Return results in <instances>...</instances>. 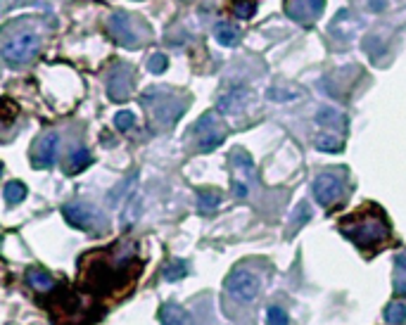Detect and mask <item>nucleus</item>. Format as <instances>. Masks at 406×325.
Instances as JSON below:
<instances>
[{
	"label": "nucleus",
	"mask_w": 406,
	"mask_h": 325,
	"mask_svg": "<svg viewBox=\"0 0 406 325\" xmlns=\"http://www.w3.org/2000/svg\"><path fill=\"white\" fill-rule=\"evenodd\" d=\"M267 323L269 325H290V321H287V314L280 306H271L269 309V311H267Z\"/></svg>",
	"instance_id": "a878e982"
},
{
	"label": "nucleus",
	"mask_w": 406,
	"mask_h": 325,
	"mask_svg": "<svg viewBox=\"0 0 406 325\" xmlns=\"http://www.w3.org/2000/svg\"><path fill=\"white\" fill-rule=\"evenodd\" d=\"M41 48V36L36 31L12 34L3 41V60L10 66H21L31 62Z\"/></svg>",
	"instance_id": "20e7f679"
},
{
	"label": "nucleus",
	"mask_w": 406,
	"mask_h": 325,
	"mask_svg": "<svg viewBox=\"0 0 406 325\" xmlns=\"http://www.w3.org/2000/svg\"><path fill=\"white\" fill-rule=\"evenodd\" d=\"M385 321L390 325H400L406 321V304H402V301H392V304H387L385 309Z\"/></svg>",
	"instance_id": "aec40b11"
},
{
	"label": "nucleus",
	"mask_w": 406,
	"mask_h": 325,
	"mask_svg": "<svg viewBox=\"0 0 406 325\" xmlns=\"http://www.w3.org/2000/svg\"><path fill=\"white\" fill-rule=\"evenodd\" d=\"M340 233L347 240H352L359 249L373 252V249L387 245L392 228H390L385 211L378 209L375 204H368L364 209L354 211L347 219L340 221Z\"/></svg>",
	"instance_id": "f03ea898"
},
{
	"label": "nucleus",
	"mask_w": 406,
	"mask_h": 325,
	"mask_svg": "<svg viewBox=\"0 0 406 325\" xmlns=\"http://www.w3.org/2000/svg\"><path fill=\"white\" fill-rule=\"evenodd\" d=\"M345 195V171H323L314 181V197L330 209Z\"/></svg>",
	"instance_id": "0eeeda50"
},
{
	"label": "nucleus",
	"mask_w": 406,
	"mask_h": 325,
	"mask_svg": "<svg viewBox=\"0 0 406 325\" xmlns=\"http://www.w3.org/2000/svg\"><path fill=\"white\" fill-rule=\"evenodd\" d=\"M186 273H188V264L181 261V259H172L164 266V278L167 280H181V278H186Z\"/></svg>",
	"instance_id": "412c9836"
},
{
	"label": "nucleus",
	"mask_w": 406,
	"mask_h": 325,
	"mask_svg": "<svg viewBox=\"0 0 406 325\" xmlns=\"http://www.w3.org/2000/svg\"><path fill=\"white\" fill-rule=\"evenodd\" d=\"M397 294H406V254H400L397 256Z\"/></svg>",
	"instance_id": "5701e85b"
},
{
	"label": "nucleus",
	"mask_w": 406,
	"mask_h": 325,
	"mask_svg": "<svg viewBox=\"0 0 406 325\" xmlns=\"http://www.w3.org/2000/svg\"><path fill=\"white\" fill-rule=\"evenodd\" d=\"M316 147L323 152H340L342 150V140H337L335 136H319L316 138Z\"/></svg>",
	"instance_id": "b1692460"
},
{
	"label": "nucleus",
	"mask_w": 406,
	"mask_h": 325,
	"mask_svg": "<svg viewBox=\"0 0 406 325\" xmlns=\"http://www.w3.org/2000/svg\"><path fill=\"white\" fill-rule=\"evenodd\" d=\"M3 197H5L7 204H17V202H21V199L26 197V186H24V183H19V181L7 183L5 190H3Z\"/></svg>",
	"instance_id": "6ab92c4d"
},
{
	"label": "nucleus",
	"mask_w": 406,
	"mask_h": 325,
	"mask_svg": "<svg viewBox=\"0 0 406 325\" xmlns=\"http://www.w3.org/2000/svg\"><path fill=\"white\" fill-rule=\"evenodd\" d=\"M326 7V0H285V14L299 24H314Z\"/></svg>",
	"instance_id": "9d476101"
},
{
	"label": "nucleus",
	"mask_w": 406,
	"mask_h": 325,
	"mask_svg": "<svg viewBox=\"0 0 406 325\" xmlns=\"http://www.w3.org/2000/svg\"><path fill=\"white\" fill-rule=\"evenodd\" d=\"M26 283L34 292H39V294H48V292L55 290V278L43 269H29L26 271Z\"/></svg>",
	"instance_id": "4468645a"
},
{
	"label": "nucleus",
	"mask_w": 406,
	"mask_h": 325,
	"mask_svg": "<svg viewBox=\"0 0 406 325\" xmlns=\"http://www.w3.org/2000/svg\"><path fill=\"white\" fill-rule=\"evenodd\" d=\"M145 98H152V105H147V109H150V114H152L159 124H164V126L174 124V121L183 114V109H186V100L172 102V95L159 93V91L145 93Z\"/></svg>",
	"instance_id": "6e6552de"
},
{
	"label": "nucleus",
	"mask_w": 406,
	"mask_h": 325,
	"mask_svg": "<svg viewBox=\"0 0 406 325\" xmlns=\"http://www.w3.org/2000/svg\"><path fill=\"white\" fill-rule=\"evenodd\" d=\"M226 290L233 299L242 301V304H249V301H254L257 294H259L262 283L259 278H257V273L247 269H235L231 276L226 278Z\"/></svg>",
	"instance_id": "423d86ee"
},
{
	"label": "nucleus",
	"mask_w": 406,
	"mask_h": 325,
	"mask_svg": "<svg viewBox=\"0 0 406 325\" xmlns=\"http://www.w3.org/2000/svg\"><path fill=\"white\" fill-rule=\"evenodd\" d=\"M81 287L100 297H124L131 287H136L140 261L136 259L134 247L119 254V247L88 252L79 264Z\"/></svg>",
	"instance_id": "f257e3e1"
},
{
	"label": "nucleus",
	"mask_w": 406,
	"mask_h": 325,
	"mask_svg": "<svg viewBox=\"0 0 406 325\" xmlns=\"http://www.w3.org/2000/svg\"><path fill=\"white\" fill-rule=\"evenodd\" d=\"M233 193H235V197H247V193H249V188H247V183H242V181H233Z\"/></svg>",
	"instance_id": "c85d7f7f"
},
{
	"label": "nucleus",
	"mask_w": 406,
	"mask_h": 325,
	"mask_svg": "<svg viewBox=\"0 0 406 325\" xmlns=\"http://www.w3.org/2000/svg\"><path fill=\"white\" fill-rule=\"evenodd\" d=\"M316 121L321 124V126H333V129H342L345 126V116L335 112L333 107H323L319 114H316Z\"/></svg>",
	"instance_id": "a211bd4d"
},
{
	"label": "nucleus",
	"mask_w": 406,
	"mask_h": 325,
	"mask_svg": "<svg viewBox=\"0 0 406 325\" xmlns=\"http://www.w3.org/2000/svg\"><path fill=\"white\" fill-rule=\"evenodd\" d=\"M197 199H200V211L202 214H212L221 204V195L214 193V190H212V193H209V190H202Z\"/></svg>",
	"instance_id": "4be33fe9"
},
{
	"label": "nucleus",
	"mask_w": 406,
	"mask_h": 325,
	"mask_svg": "<svg viewBox=\"0 0 406 325\" xmlns=\"http://www.w3.org/2000/svg\"><path fill=\"white\" fill-rule=\"evenodd\" d=\"M64 219L69 221V226L79 228V231H95V226L100 224L102 216L98 209H93L91 204L86 202H71V204H64Z\"/></svg>",
	"instance_id": "1a4fd4ad"
},
{
	"label": "nucleus",
	"mask_w": 406,
	"mask_h": 325,
	"mask_svg": "<svg viewBox=\"0 0 406 325\" xmlns=\"http://www.w3.org/2000/svg\"><path fill=\"white\" fill-rule=\"evenodd\" d=\"M91 161H93L91 152H88L86 147H76V150L69 152L67 164H64V171H67V174H81L88 164H91Z\"/></svg>",
	"instance_id": "dca6fc26"
},
{
	"label": "nucleus",
	"mask_w": 406,
	"mask_h": 325,
	"mask_svg": "<svg viewBox=\"0 0 406 325\" xmlns=\"http://www.w3.org/2000/svg\"><path fill=\"white\" fill-rule=\"evenodd\" d=\"M147 66H150V71H154V74H162L169 66V60L162 53H154L152 57H150V62H147Z\"/></svg>",
	"instance_id": "cd10ccee"
},
{
	"label": "nucleus",
	"mask_w": 406,
	"mask_h": 325,
	"mask_svg": "<svg viewBox=\"0 0 406 325\" xmlns=\"http://www.w3.org/2000/svg\"><path fill=\"white\" fill-rule=\"evenodd\" d=\"M114 126L119 129V131L134 129V126H136V116H134V112H119V114L114 116Z\"/></svg>",
	"instance_id": "bb28decb"
},
{
	"label": "nucleus",
	"mask_w": 406,
	"mask_h": 325,
	"mask_svg": "<svg viewBox=\"0 0 406 325\" xmlns=\"http://www.w3.org/2000/svg\"><path fill=\"white\" fill-rule=\"evenodd\" d=\"M188 138H193L195 147L200 152H209L214 147H219L224 143L226 138V131H224V124L219 121V116L214 112H207L200 116V121L195 124L193 131L188 133Z\"/></svg>",
	"instance_id": "39448f33"
},
{
	"label": "nucleus",
	"mask_w": 406,
	"mask_h": 325,
	"mask_svg": "<svg viewBox=\"0 0 406 325\" xmlns=\"http://www.w3.org/2000/svg\"><path fill=\"white\" fill-rule=\"evenodd\" d=\"M249 100H252V93L247 88H231V91L219 98L217 107L221 114H240L249 105Z\"/></svg>",
	"instance_id": "ddd939ff"
},
{
	"label": "nucleus",
	"mask_w": 406,
	"mask_h": 325,
	"mask_svg": "<svg viewBox=\"0 0 406 325\" xmlns=\"http://www.w3.org/2000/svg\"><path fill=\"white\" fill-rule=\"evenodd\" d=\"M12 114H14V107L10 100H5V124H12Z\"/></svg>",
	"instance_id": "7c9ffc66"
},
{
	"label": "nucleus",
	"mask_w": 406,
	"mask_h": 325,
	"mask_svg": "<svg viewBox=\"0 0 406 325\" xmlns=\"http://www.w3.org/2000/svg\"><path fill=\"white\" fill-rule=\"evenodd\" d=\"M159 321L162 325H193V319L186 309L176 306V304H164L159 311Z\"/></svg>",
	"instance_id": "2eb2a0df"
},
{
	"label": "nucleus",
	"mask_w": 406,
	"mask_h": 325,
	"mask_svg": "<svg viewBox=\"0 0 406 325\" xmlns=\"http://www.w3.org/2000/svg\"><path fill=\"white\" fill-rule=\"evenodd\" d=\"M107 29L114 43H119L124 48H138L143 46L147 39V26L127 12H114L112 17L107 19Z\"/></svg>",
	"instance_id": "7ed1b4c3"
},
{
	"label": "nucleus",
	"mask_w": 406,
	"mask_h": 325,
	"mask_svg": "<svg viewBox=\"0 0 406 325\" xmlns=\"http://www.w3.org/2000/svg\"><path fill=\"white\" fill-rule=\"evenodd\" d=\"M214 36H217V41L221 43V46H226V48H231V46H235V43L240 41L238 26L231 24V21H219L217 29H214Z\"/></svg>",
	"instance_id": "f3484780"
},
{
	"label": "nucleus",
	"mask_w": 406,
	"mask_h": 325,
	"mask_svg": "<svg viewBox=\"0 0 406 325\" xmlns=\"http://www.w3.org/2000/svg\"><path fill=\"white\" fill-rule=\"evenodd\" d=\"M254 3L252 0H235L233 3V12H235V17H240V19H249V17H254Z\"/></svg>",
	"instance_id": "393cba45"
},
{
	"label": "nucleus",
	"mask_w": 406,
	"mask_h": 325,
	"mask_svg": "<svg viewBox=\"0 0 406 325\" xmlns=\"http://www.w3.org/2000/svg\"><path fill=\"white\" fill-rule=\"evenodd\" d=\"M269 98H273V100H292V98H297V93H278L276 88H271Z\"/></svg>",
	"instance_id": "c756f323"
},
{
	"label": "nucleus",
	"mask_w": 406,
	"mask_h": 325,
	"mask_svg": "<svg viewBox=\"0 0 406 325\" xmlns=\"http://www.w3.org/2000/svg\"><path fill=\"white\" fill-rule=\"evenodd\" d=\"M57 150H60V136H57V133H46L34 147V166L36 169L53 166Z\"/></svg>",
	"instance_id": "f8f14e48"
},
{
	"label": "nucleus",
	"mask_w": 406,
	"mask_h": 325,
	"mask_svg": "<svg viewBox=\"0 0 406 325\" xmlns=\"http://www.w3.org/2000/svg\"><path fill=\"white\" fill-rule=\"evenodd\" d=\"M131 88H134V74L127 64H117L107 79V95L114 102H124L131 95Z\"/></svg>",
	"instance_id": "9b49d317"
}]
</instances>
